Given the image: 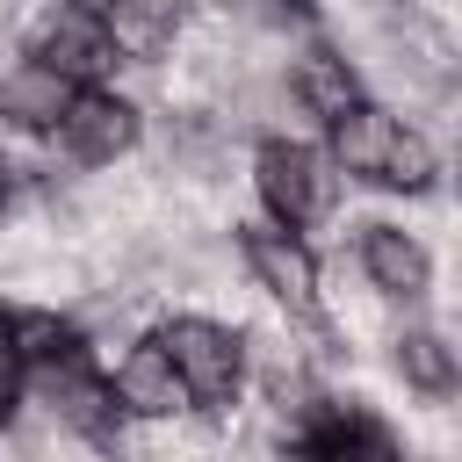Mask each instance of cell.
I'll list each match as a JSON object with an SVG mask.
<instances>
[{
	"mask_svg": "<svg viewBox=\"0 0 462 462\" xmlns=\"http://www.w3.org/2000/svg\"><path fill=\"white\" fill-rule=\"evenodd\" d=\"M14 390H22V368H14V354L0 346V419L14 411Z\"/></svg>",
	"mask_w": 462,
	"mask_h": 462,
	"instance_id": "obj_17",
	"label": "cell"
},
{
	"mask_svg": "<svg viewBox=\"0 0 462 462\" xmlns=\"http://www.w3.org/2000/svg\"><path fill=\"white\" fill-rule=\"evenodd\" d=\"M58 130H65V152L72 159L101 166V159H116V152L137 144V108L116 101V94H72V108H65Z\"/></svg>",
	"mask_w": 462,
	"mask_h": 462,
	"instance_id": "obj_5",
	"label": "cell"
},
{
	"mask_svg": "<svg viewBox=\"0 0 462 462\" xmlns=\"http://www.w3.org/2000/svg\"><path fill=\"white\" fill-rule=\"evenodd\" d=\"M0 346L14 354V368H58L79 354V332L58 310H7L0 318Z\"/></svg>",
	"mask_w": 462,
	"mask_h": 462,
	"instance_id": "obj_12",
	"label": "cell"
},
{
	"mask_svg": "<svg viewBox=\"0 0 462 462\" xmlns=\"http://www.w3.org/2000/svg\"><path fill=\"white\" fill-rule=\"evenodd\" d=\"M108 390H116V411H137V419H166V411H180V397H188L159 339H144V346H130Z\"/></svg>",
	"mask_w": 462,
	"mask_h": 462,
	"instance_id": "obj_7",
	"label": "cell"
},
{
	"mask_svg": "<svg viewBox=\"0 0 462 462\" xmlns=\"http://www.w3.org/2000/svg\"><path fill=\"white\" fill-rule=\"evenodd\" d=\"M253 180H260V202L274 209L282 231H303V224H318L332 209V166L318 152H303V144H282V137L260 144Z\"/></svg>",
	"mask_w": 462,
	"mask_h": 462,
	"instance_id": "obj_2",
	"label": "cell"
},
{
	"mask_svg": "<svg viewBox=\"0 0 462 462\" xmlns=\"http://www.w3.org/2000/svg\"><path fill=\"white\" fill-rule=\"evenodd\" d=\"M65 7H79V14H101V7H108V0H65Z\"/></svg>",
	"mask_w": 462,
	"mask_h": 462,
	"instance_id": "obj_19",
	"label": "cell"
},
{
	"mask_svg": "<svg viewBox=\"0 0 462 462\" xmlns=\"http://www.w3.org/2000/svg\"><path fill=\"white\" fill-rule=\"evenodd\" d=\"M159 346H166V361H173V375H180V390H188L195 404L224 411V404L238 397V383H245V346H238V332H224V325H209V318H173V325L159 332Z\"/></svg>",
	"mask_w": 462,
	"mask_h": 462,
	"instance_id": "obj_1",
	"label": "cell"
},
{
	"mask_svg": "<svg viewBox=\"0 0 462 462\" xmlns=\"http://www.w3.org/2000/svg\"><path fill=\"white\" fill-rule=\"evenodd\" d=\"M43 404H51L58 426H72V433H87V440H116V390H108L101 375H87L79 361H58V368H51Z\"/></svg>",
	"mask_w": 462,
	"mask_h": 462,
	"instance_id": "obj_8",
	"label": "cell"
},
{
	"mask_svg": "<svg viewBox=\"0 0 462 462\" xmlns=\"http://www.w3.org/2000/svg\"><path fill=\"white\" fill-rule=\"evenodd\" d=\"M426 180H433L426 137H419V130H397V144H390V159H383V188H426Z\"/></svg>",
	"mask_w": 462,
	"mask_h": 462,
	"instance_id": "obj_16",
	"label": "cell"
},
{
	"mask_svg": "<svg viewBox=\"0 0 462 462\" xmlns=\"http://www.w3.org/2000/svg\"><path fill=\"white\" fill-rule=\"evenodd\" d=\"M267 14H296V7H310V0H260Z\"/></svg>",
	"mask_w": 462,
	"mask_h": 462,
	"instance_id": "obj_18",
	"label": "cell"
},
{
	"mask_svg": "<svg viewBox=\"0 0 462 462\" xmlns=\"http://www.w3.org/2000/svg\"><path fill=\"white\" fill-rule=\"evenodd\" d=\"M397 130H404V123H397L390 108L354 101L346 116H332V159H339L346 173H361V180H383V159H390Z\"/></svg>",
	"mask_w": 462,
	"mask_h": 462,
	"instance_id": "obj_9",
	"label": "cell"
},
{
	"mask_svg": "<svg viewBox=\"0 0 462 462\" xmlns=\"http://www.w3.org/2000/svg\"><path fill=\"white\" fill-rule=\"evenodd\" d=\"M0 217H7V166H0Z\"/></svg>",
	"mask_w": 462,
	"mask_h": 462,
	"instance_id": "obj_20",
	"label": "cell"
},
{
	"mask_svg": "<svg viewBox=\"0 0 462 462\" xmlns=\"http://www.w3.org/2000/svg\"><path fill=\"white\" fill-rule=\"evenodd\" d=\"M296 101L332 123V116H346V108L361 101V79H354V65H346L339 51H303V65H296Z\"/></svg>",
	"mask_w": 462,
	"mask_h": 462,
	"instance_id": "obj_14",
	"label": "cell"
},
{
	"mask_svg": "<svg viewBox=\"0 0 462 462\" xmlns=\"http://www.w3.org/2000/svg\"><path fill=\"white\" fill-rule=\"evenodd\" d=\"M296 462H404V455L368 411H310Z\"/></svg>",
	"mask_w": 462,
	"mask_h": 462,
	"instance_id": "obj_6",
	"label": "cell"
},
{
	"mask_svg": "<svg viewBox=\"0 0 462 462\" xmlns=\"http://www.w3.org/2000/svg\"><path fill=\"white\" fill-rule=\"evenodd\" d=\"M101 14H108L101 29H108L116 58H159L173 43V0H108Z\"/></svg>",
	"mask_w": 462,
	"mask_h": 462,
	"instance_id": "obj_13",
	"label": "cell"
},
{
	"mask_svg": "<svg viewBox=\"0 0 462 462\" xmlns=\"http://www.w3.org/2000/svg\"><path fill=\"white\" fill-rule=\"evenodd\" d=\"M65 108H72V79H58V72L36 65V58L0 79V116H14L22 130H58Z\"/></svg>",
	"mask_w": 462,
	"mask_h": 462,
	"instance_id": "obj_11",
	"label": "cell"
},
{
	"mask_svg": "<svg viewBox=\"0 0 462 462\" xmlns=\"http://www.w3.org/2000/svg\"><path fill=\"white\" fill-rule=\"evenodd\" d=\"M361 267H368V282L383 289V296H426V245L411 238V231H397V224H368L361 231Z\"/></svg>",
	"mask_w": 462,
	"mask_h": 462,
	"instance_id": "obj_10",
	"label": "cell"
},
{
	"mask_svg": "<svg viewBox=\"0 0 462 462\" xmlns=\"http://www.w3.org/2000/svg\"><path fill=\"white\" fill-rule=\"evenodd\" d=\"M397 375H404L411 390H426V397H448V390H455V354H448V339H440V332H404V339H397Z\"/></svg>",
	"mask_w": 462,
	"mask_h": 462,
	"instance_id": "obj_15",
	"label": "cell"
},
{
	"mask_svg": "<svg viewBox=\"0 0 462 462\" xmlns=\"http://www.w3.org/2000/svg\"><path fill=\"white\" fill-rule=\"evenodd\" d=\"M245 267L260 274V289H267L274 303H289V310H310V303H318V267H310V253L296 245V231L253 224V231H245Z\"/></svg>",
	"mask_w": 462,
	"mask_h": 462,
	"instance_id": "obj_4",
	"label": "cell"
},
{
	"mask_svg": "<svg viewBox=\"0 0 462 462\" xmlns=\"http://www.w3.org/2000/svg\"><path fill=\"white\" fill-rule=\"evenodd\" d=\"M36 65H51L58 79H101L116 65V43L101 29V14H79V7H58L43 29H36Z\"/></svg>",
	"mask_w": 462,
	"mask_h": 462,
	"instance_id": "obj_3",
	"label": "cell"
}]
</instances>
